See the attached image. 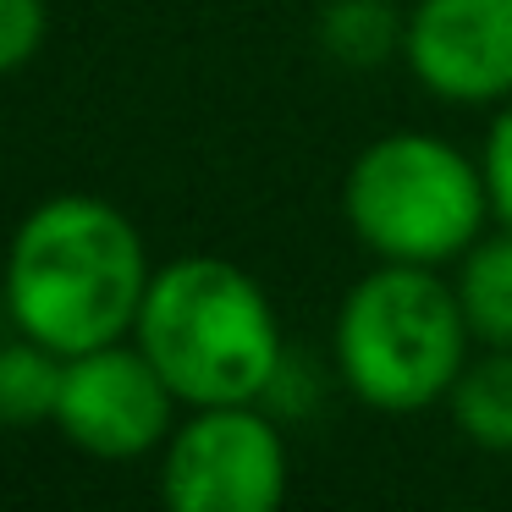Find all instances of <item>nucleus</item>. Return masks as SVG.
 Returning a JSON list of instances; mask_svg holds the SVG:
<instances>
[{
  "label": "nucleus",
  "instance_id": "obj_1",
  "mask_svg": "<svg viewBox=\"0 0 512 512\" xmlns=\"http://www.w3.org/2000/svg\"><path fill=\"white\" fill-rule=\"evenodd\" d=\"M144 292V237L116 204L56 193L17 221L6 248V309L17 331L61 358L133 336Z\"/></svg>",
  "mask_w": 512,
  "mask_h": 512
},
{
  "label": "nucleus",
  "instance_id": "obj_2",
  "mask_svg": "<svg viewBox=\"0 0 512 512\" xmlns=\"http://www.w3.org/2000/svg\"><path fill=\"white\" fill-rule=\"evenodd\" d=\"M133 336L188 408L259 402L281 375V325L265 287L215 254L160 265Z\"/></svg>",
  "mask_w": 512,
  "mask_h": 512
},
{
  "label": "nucleus",
  "instance_id": "obj_3",
  "mask_svg": "<svg viewBox=\"0 0 512 512\" xmlns=\"http://www.w3.org/2000/svg\"><path fill=\"white\" fill-rule=\"evenodd\" d=\"M468 320L435 265H391L353 281L336 309V369L380 413L430 408L468 364Z\"/></svg>",
  "mask_w": 512,
  "mask_h": 512
},
{
  "label": "nucleus",
  "instance_id": "obj_4",
  "mask_svg": "<svg viewBox=\"0 0 512 512\" xmlns=\"http://www.w3.org/2000/svg\"><path fill=\"white\" fill-rule=\"evenodd\" d=\"M353 237L391 265H446L479 243L485 166L430 133H391L353 160L342 188Z\"/></svg>",
  "mask_w": 512,
  "mask_h": 512
},
{
  "label": "nucleus",
  "instance_id": "obj_5",
  "mask_svg": "<svg viewBox=\"0 0 512 512\" xmlns=\"http://www.w3.org/2000/svg\"><path fill=\"white\" fill-rule=\"evenodd\" d=\"M160 496L171 512H270L287 496V446L254 402L193 408L166 435Z\"/></svg>",
  "mask_w": 512,
  "mask_h": 512
},
{
  "label": "nucleus",
  "instance_id": "obj_6",
  "mask_svg": "<svg viewBox=\"0 0 512 512\" xmlns=\"http://www.w3.org/2000/svg\"><path fill=\"white\" fill-rule=\"evenodd\" d=\"M171 408H177V391L149 364L144 347L105 342L67 358L56 430L78 452L105 457V463H127V457L155 452L171 435Z\"/></svg>",
  "mask_w": 512,
  "mask_h": 512
},
{
  "label": "nucleus",
  "instance_id": "obj_7",
  "mask_svg": "<svg viewBox=\"0 0 512 512\" xmlns=\"http://www.w3.org/2000/svg\"><path fill=\"white\" fill-rule=\"evenodd\" d=\"M402 56L452 105L512 100V0H419L402 23Z\"/></svg>",
  "mask_w": 512,
  "mask_h": 512
},
{
  "label": "nucleus",
  "instance_id": "obj_8",
  "mask_svg": "<svg viewBox=\"0 0 512 512\" xmlns=\"http://www.w3.org/2000/svg\"><path fill=\"white\" fill-rule=\"evenodd\" d=\"M457 309H463L474 342L512 347V226L479 237L457 265Z\"/></svg>",
  "mask_w": 512,
  "mask_h": 512
},
{
  "label": "nucleus",
  "instance_id": "obj_9",
  "mask_svg": "<svg viewBox=\"0 0 512 512\" xmlns=\"http://www.w3.org/2000/svg\"><path fill=\"white\" fill-rule=\"evenodd\" d=\"M457 430L485 452H512V347H490L446 391Z\"/></svg>",
  "mask_w": 512,
  "mask_h": 512
},
{
  "label": "nucleus",
  "instance_id": "obj_10",
  "mask_svg": "<svg viewBox=\"0 0 512 512\" xmlns=\"http://www.w3.org/2000/svg\"><path fill=\"white\" fill-rule=\"evenodd\" d=\"M61 369H67V358L34 336H17L0 347V424H12V430L56 424Z\"/></svg>",
  "mask_w": 512,
  "mask_h": 512
},
{
  "label": "nucleus",
  "instance_id": "obj_11",
  "mask_svg": "<svg viewBox=\"0 0 512 512\" xmlns=\"http://www.w3.org/2000/svg\"><path fill=\"white\" fill-rule=\"evenodd\" d=\"M320 45L347 67H369L402 45V23L386 0H331L320 12Z\"/></svg>",
  "mask_w": 512,
  "mask_h": 512
},
{
  "label": "nucleus",
  "instance_id": "obj_12",
  "mask_svg": "<svg viewBox=\"0 0 512 512\" xmlns=\"http://www.w3.org/2000/svg\"><path fill=\"white\" fill-rule=\"evenodd\" d=\"M45 45V0H0V78L34 61Z\"/></svg>",
  "mask_w": 512,
  "mask_h": 512
},
{
  "label": "nucleus",
  "instance_id": "obj_13",
  "mask_svg": "<svg viewBox=\"0 0 512 512\" xmlns=\"http://www.w3.org/2000/svg\"><path fill=\"white\" fill-rule=\"evenodd\" d=\"M479 166H485V188H490V215H496L501 226H512V100H507V111L490 122Z\"/></svg>",
  "mask_w": 512,
  "mask_h": 512
}]
</instances>
